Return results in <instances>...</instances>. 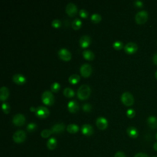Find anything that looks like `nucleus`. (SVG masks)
Instances as JSON below:
<instances>
[{"label":"nucleus","mask_w":157,"mask_h":157,"mask_svg":"<svg viewBox=\"0 0 157 157\" xmlns=\"http://www.w3.org/2000/svg\"><path fill=\"white\" fill-rule=\"evenodd\" d=\"M90 87L86 84H82L79 86L77 90V96L80 99H86L90 96Z\"/></svg>","instance_id":"1"},{"label":"nucleus","mask_w":157,"mask_h":157,"mask_svg":"<svg viewBox=\"0 0 157 157\" xmlns=\"http://www.w3.org/2000/svg\"><path fill=\"white\" fill-rule=\"evenodd\" d=\"M41 99L42 102L46 105H52L54 102V96L52 93L51 91L48 90H46L44 91L42 94Z\"/></svg>","instance_id":"2"},{"label":"nucleus","mask_w":157,"mask_h":157,"mask_svg":"<svg viewBox=\"0 0 157 157\" xmlns=\"http://www.w3.org/2000/svg\"><path fill=\"white\" fill-rule=\"evenodd\" d=\"M148 17V14L145 10H141L138 12L135 16V20L137 24L142 25L145 23Z\"/></svg>","instance_id":"3"},{"label":"nucleus","mask_w":157,"mask_h":157,"mask_svg":"<svg viewBox=\"0 0 157 157\" xmlns=\"http://www.w3.org/2000/svg\"><path fill=\"white\" fill-rule=\"evenodd\" d=\"M121 100L122 102L127 105L130 106L134 103V97L131 93L128 91H125L122 93L121 96Z\"/></svg>","instance_id":"4"},{"label":"nucleus","mask_w":157,"mask_h":157,"mask_svg":"<svg viewBox=\"0 0 157 157\" xmlns=\"http://www.w3.org/2000/svg\"><path fill=\"white\" fill-rule=\"evenodd\" d=\"M49 113H50L49 110L44 106L40 105L36 108L35 114L36 116H37L40 118H46L49 115Z\"/></svg>","instance_id":"5"},{"label":"nucleus","mask_w":157,"mask_h":157,"mask_svg":"<svg viewBox=\"0 0 157 157\" xmlns=\"http://www.w3.org/2000/svg\"><path fill=\"white\" fill-rule=\"evenodd\" d=\"M26 139V133L23 130H18L14 132L13 139L17 143H21Z\"/></svg>","instance_id":"6"},{"label":"nucleus","mask_w":157,"mask_h":157,"mask_svg":"<svg viewBox=\"0 0 157 157\" xmlns=\"http://www.w3.org/2000/svg\"><path fill=\"white\" fill-rule=\"evenodd\" d=\"M137 49H138V47L137 44L132 42H129L127 43L124 47V50L125 52L128 54H132L136 52Z\"/></svg>","instance_id":"7"},{"label":"nucleus","mask_w":157,"mask_h":157,"mask_svg":"<svg viewBox=\"0 0 157 157\" xmlns=\"http://www.w3.org/2000/svg\"><path fill=\"white\" fill-rule=\"evenodd\" d=\"M80 71L81 75L83 77H86L91 74L92 71V67L89 64L85 63L81 66L80 68Z\"/></svg>","instance_id":"8"},{"label":"nucleus","mask_w":157,"mask_h":157,"mask_svg":"<svg viewBox=\"0 0 157 157\" xmlns=\"http://www.w3.org/2000/svg\"><path fill=\"white\" fill-rule=\"evenodd\" d=\"M59 57L64 61H68L71 58V52L66 48H61L58 52Z\"/></svg>","instance_id":"9"},{"label":"nucleus","mask_w":157,"mask_h":157,"mask_svg":"<svg viewBox=\"0 0 157 157\" xmlns=\"http://www.w3.org/2000/svg\"><path fill=\"white\" fill-rule=\"evenodd\" d=\"M25 117L21 113L15 114L12 119L13 123L16 126H22L25 123Z\"/></svg>","instance_id":"10"},{"label":"nucleus","mask_w":157,"mask_h":157,"mask_svg":"<svg viewBox=\"0 0 157 157\" xmlns=\"http://www.w3.org/2000/svg\"><path fill=\"white\" fill-rule=\"evenodd\" d=\"M66 12L68 15L72 17L74 16L77 12V7L76 5L72 2H69L66 7Z\"/></svg>","instance_id":"11"},{"label":"nucleus","mask_w":157,"mask_h":157,"mask_svg":"<svg viewBox=\"0 0 157 157\" xmlns=\"http://www.w3.org/2000/svg\"><path fill=\"white\" fill-rule=\"evenodd\" d=\"M96 124L99 129H105L108 125V121L105 118L103 117H99L96 119Z\"/></svg>","instance_id":"12"},{"label":"nucleus","mask_w":157,"mask_h":157,"mask_svg":"<svg viewBox=\"0 0 157 157\" xmlns=\"http://www.w3.org/2000/svg\"><path fill=\"white\" fill-rule=\"evenodd\" d=\"M91 43V38L88 35H83L79 39V44L80 45L83 47L85 48L87 47Z\"/></svg>","instance_id":"13"},{"label":"nucleus","mask_w":157,"mask_h":157,"mask_svg":"<svg viewBox=\"0 0 157 157\" xmlns=\"http://www.w3.org/2000/svg\"><path fill=\"white\" fill-rule=\"evenodd\" d=\"M65 126L63 123H58L55 124L52 128H51V131L52 133L55 134H58V133H61L64 130Z\"/></svg>","instance_id":"14"},{"label":"nucleus","mask_w":157,"mask_h":157,"mask_svg":"<svg viewBox=\"0 0 157 157\" xmlns=\"http://www.w3.org/2000/svg\"><path fill=\"white\" fill-rule=\"evenodd\" d=\"M67 108L71 112L75 113L79 109V105L76 101L71 100L67 103Z\"/></svg>","instance_id":"15"},{"label":"nucleus","mask_w":157,"mask_h":157,"mask_svg":"<svg viewBox=\"0 0 157 157\" xmlns=\"http://www.w3.org/2000/svg\"><path fill=\"white\" fill-rule=\"evenodd\" d=\"M82 132L85 136H90L93 133V127L89 124H84L81 128Z\"/></svg>","instance_id":"16"},{"label":"nucleus","mask_w":157,"mask_h":157,"mask_svg":"<svg viewBox=\"0 0 157 157\" xmlns=\"http://www.w3.org/2000/svg\"><path fill=\"white\" fill-rule=\"evenodd\" d=\"M13 81L16 83L17 84H23L26 82V78L25 77L21 74H16L13 75L12 77Z\"/></svg>","instance_id":"17"},{"label":"nucleus","mask_w":157,"mask_h":157,"mask_svg":"<svg viewBox=\"0 0 157 157\" xmlns=\"http://www.w3.org/2000/svg\"><path fill=\"white\" fill-rule=\"evenodd\" d=\"M147 124L151 129L157 128V118L155 116H150L147 118Z\"/></svg>","instance_id":"18"},{"label":"nucleus","mask_w":157,"mask_h":157,"mask_svg":"<svg viewBox=\"0 0 157 157\" xmlns=\"http://www.w3.org/2000/svg\"><path fill=\"white\" fill-rule=\"evenodd\" d=\"M9 94V89L5 86H3L0 89V99L1 101H4L6 100Z\"/></svg>","instance_id":"19"},{"label":"nucleus","mask_w":157,"mask_h":157,"mask_svg":"<svg viewBox=\"0 0 157 157\" xmlns=\"http://www.w3.org/2000/svg\"><path fill=\"white\" fill-rule=\"evenodd\" d=\"M127 134L128 136L132 138H136L138 136V131L134 126H129L126 129Z\"/></svg>","instance_id":"20"},{"label":"nucleus","mask_w":157,"mask_h":157,"mask_svg":"<svg viewBox=\"0 0 157 157\" xmlns=\"http://www.w3.org/2000/svg\"><path fill=\"white\" fill-rule=\"evenodd\" d=\"M56 145H57V142H56V140L55 138L54 137H51L50 138L47 142V148L49 149V150H54L56 147Z\"/></svg>","instance_id":"21"},{"label":"nucleus","mask_w":157,"mask_h":157,"mask_svg":"<svg viewBox=\"0 0 157 157\" xmlns=\"http://www.w3.org/2000/svg\"><path fill=\"white\" fill-rule=\"evenodd\" d=\"M83 56V57L88 60H92L94 57V55L93 53V52H92L91 50H88V49H85L82 52Z\"/></svg>","instance_id":"22"},{"label":"nucleus","mask_w":157,"mask_h":157,"mask_svg":"<svg viewBox=\"0 0 157 157\" xmlns=\"http://www.w3.org/2000/svg\"><path fill=\"white\" fill-rule=\"evenodd\" d=\"M78 126L75 124H69L67 126V131L70 133H76L78 131Z\"/></svg>","instance_id":"23"},{"label":"nucleus","mask_w":157,"mask_h":157,"mask_svg":"<svg viewBox=\"0 0 157 157\" xmlns=\"http://www.w3.org/2000/svg\"><path fill=\"white\" fill-rule=\"evenodd\" d=\"M63 94L67 98H71L74 95L75 93L74 91L70 87H66L63 90Z\"/></svg>","instance_id":"24"},{"label":"nucleus","mask_w":157,"mask_h":157,"mask_svg":"<svg viewBox=\"0 0 157 157\" xmlns=\"http://www.w3.org/2000/svg\"><path fill=\"white\" fill-rule=\"evenodd\" d=\"M69 82L72 84H75L77 83L79 80H80V75L78 74H72L69 77Z\"/></svg>","instance_id":"25"},{"label":"nucleus","mask_w":157,"mask_h":157,"mask_svg":"<svg viewBox=\"0 0 157 157\" xmlns=\"http://www.w3.org/2000/svg\"><path fill=\"white\" fill-rule=\"evenodd\" d=\"M82 25V21L79 18H75L72 21V26L74 29H78Z\"/></svg>","instance_id":"26"},{"label":"nucleus","mask_w":157,"mask_h":157,"mask_svg":"<svg viewBox=\"0 0 157 157\" xmlns=\"http://www.w3.org/2000/svg\"><path fill=\"white\" fill-rule=\"evenodd\" d=\"M91 20L93 23H98L101 21V16L100 15V14L95 13H93L91 16Z\"/></svg>","instance_id":"27"},{"label":"nucleus","mask_w":157,"mask_h":157,"mask_svg":"<svg viewBox=\"0 0 157 157\" xmlns=\"http://www.w3.org/2000/svg\"><path fill=\"white\" fill-rule=\"evenodd\" d=\"M112 45H113V47L115 49H116V50H120V49H121L123 48V44L122 42H121L120 40H116V41H115L113 43Z\"/></svg>","instance_id":"28"},{"label":"nucleus","mask_w":157,"mask_h":157,"mask_svg":"<svg viewBox=\"0 0 157 157\" xmlns=\"http://www.w3.org/2000/svg\"><path fill=\"white\" fill-rule=\"evenodd\" d=\"M37 128V124L34 123H30L26 126V129L29 132H33L35 131Z\"/></svg>","instance_id":"29"},{"label":"nucleus","mask_w":157,"mask_h":157,"mask_svg":"<svg viewBox=\"0 0 157 157\" xmlns=\"http://www.w3.org/2000/svg\"><path fill=\"white\" fill-rule=\"evenodd\" d=\"M52 133V132L50 129H44V130L42 131V132L40 133V135L44 138H47L50 136V134Z\"/></svg>","instance_id":"30"},{"label":"nucleus","mask_w":157,"mask_h":157,"mask_svg":"<svg viewBox=\"0 0 157 157\" xmlns=\"http://www.w3.org/2000/svg\"><path fill=\"white\" fill-rule=\"evenodd\" d=\"M51 90L53 92H57L60 89V85L58 82H53L50 86Z\"/></svg>","instance_id":"31"},{"label":"nucleus","mask_w":157,"mask_h":157,"mask_svg":"<svg viewBox=\"0 0 157 157\" xmlns=\"http://www.w3.org/2000/svg\"><path fill=\"white\" fill-rule=\"evenodd\" d=\"M2 108L5 113H8L10 112V105L7 102H3L2 104Z\"/></svg>","instance_id":"32"},{"label":"nucleus","mask_w":157,"mask_h":157,"mask_svg":"<svg viewBox=\"0 0 157 157\" xmlns=\"http://www.w3.org/2000/svg\"><path fill=\"white\" fill-rule=\"evenodd\" d=\"M52 25L53 27L55 28H58L60 27L61 25V22L58 19H54L52 22Z\"/></svg>","instance_id":"33"},{"label":"nucleus","mask_w":157,"mask_h":157,"mask_svg":"<svg viewBox=\"0 0 157 157\" xmlns=\"http://www.w3.org/2000/svg\"><path fill=\"white\" fill-rule=\"evenodd\" d=\"M136 112L134 111V109H129L128 110H127L126 111V115L129 117V118H133L135 116Z\"/></svg>","instance_id":"34"},{"label":"nucleus","mask_w":157,"mask_h":157,"mask_svg":"<svg viewBox=\"0 0 157 157\" xmlns=\"http://www.w3.org/2000/svg\"><path fill=\"white\" fill-rule=\"evenodd\" d=\"M82 109L85 112H90L91 110V105L89 103H85L82 105Z\"/></svg>","instance_id":"35"},{"label":"nucleus","mask_w":157,"mask_h":157,"mask_svg":"<svg viewBox=\"0 0 157 157\" xmlns=\"http://www.w3.org/2000/svg\"><path fill=\"white\" fill-rule=\"evenodd\" d=\"M79 15L82 17H83V18H85V17H86L87 16H88V12L85 10V9H80V10H79Z\"/></svg>","instance_id":"36"},{"label":"nucleus","mask_w":157,"mask_h":157,"mask_svg":"<svg viewBox=\"0 0 157 157\" xmlns=\"http://www.w3.org/2000/svg\"><path fill=\"white\" fill-rule=\"evenodd\" d=\"M134 6L139 7V8H141L143 7L144 4L141 1H134Z\"/></svg>","instance_id":"37"},{"label":"nucleus","mask_w":157,"mask_h":157,"mask_svg":"<svg viewBox=\"0 0 157 157\" xmlns=\"http://www.w3.org/2000/svg\"><path fill=\"white\" fill-rule=\"evenodd\" d=\"M114 157H126V155L122 151H118L115 153Z\"/></svg>","instance_id":"38"},{"label":"nucleus","mask_w":157,"mask_h":157,"mask_svg":"<svg viewBox=\"0 0 157 157\" xmlns=\"http://www.w3.org/2000/svg\"><path fill=\"white\" fill-rule=\"evenodd\" d=\"M134 157H149L147 154L144 153H138L135 155Z\"/></svg>","instance_id":"39"},{"label":"nucleus","mask_w":157,"mask_h":157,"mask_svg":"<svg viewBox=\"0 0 157 157\" xmlns=\"http://www.w3.org/2000/svg\"><path fill=\"white\" fill-rule=\"evenodd\" d=\"M153 62L155 64L157 65V52L153 56Z\"/></svg>","instance_id":"40"},{"label":"nucleus","mask_w":157,"mask_h":157,"mask_svg":"<svg viewBox=\"0 0 157 157\" xmlns=\"http://www.w3.org/2000/svg\"><path fill=\"white\" fill-rule=\"evenodd\" d=\"M153 149L155 151H157V142L153 144Z\"/></svg>","instance_id":"41"},{"label":"nucleus","mask_w":157,"mask_h":157,"mask_svg":"<svg viewBox=\"0 0 157 157\" xmlns=\"http://www.w3.org/2000/svg\"><path fill=\"white\" fill-rule=\"evenodd\" d=\"M29 110H30L31 111H32V112H35V110H36V108H35V107H31L29 108Z\"/></svg>","instance_id":"42"},{"label":"nucleus","mask_w":157,"mask_h":157,"mask_svg":"<svg viewBox=\"0 0 157 157\" xmlns=\"http://www.w3.org/2000/svg\"><path fill=\"white\" fill-rule=\"evenodd\" d=\"M155 78H156V80H157V70H156V71L155 72Z\"/></svg>","instance_id":"43"},{"label":"nucleus","mask_w":157,"mask_h":157,"mask_svg":"<svg viewBox=\"0 0 157 157\" xmlns=\"http://www.w3.org/2000/svg\"><path fill=\"white\" fill-rule=\"evenodd\" d=\"M156 139H157V132H156Z\"/></svg>","instance_id":"44"},{"label":"nucleus","mask_w":157,"mask_h":157,"mask_svg":"<svg viewBox=\"0 0 157 157\" xmlns=\"http://www.w3.org/2000/svg\"><path fill=\"white\" fill-rule=\"evenodd\" d=\"M152 157H157V156H152Z\"/></svg>","instance_id":"45"}]
</instances>
